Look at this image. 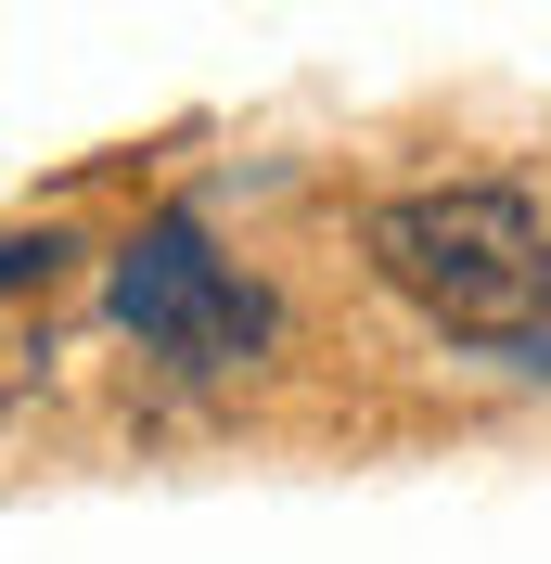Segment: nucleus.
<instances>
[{"label": "nucleus", "mask_w": 551, "mask_h": 564, "mask_svg": "<svg viewBox=\"0 0 551 564\" xmlns=\"http://www.w3.org/2000/svg\"><path fill=\"white\" fill-rule=\"evenodd\" d=\"M372 282L411 321H436L449 347H514L526 321H551V218L514 180H423L372 206Z\"/></svg>", "instance_id": "obj_1"}, {"label": "nucleus", "mask_w": 551, "mask_h": 564, "mask_svg": "<svg viewBox=\"0 0 551 564\" xmlns=\"http://www.w3.org/2000/svg\"><path fill=\"white\" fill-rule=\"evenodd\" d=\"M116 321H129L141 359H168V372H244L257 334H270V295H257L193 218H154V231L116 257Z\"/></svg>", "instance_id": "obj_2"}]
</instances>
